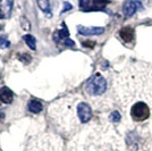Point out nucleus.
<instances>
[{"instance_id":"1","label":"nucleus","mask_w":152,"mask_h":151,"mask_svg":"<svg viewBox=\"0 0 152 151\" xmlns=\"http://www.w3.org/2000/svg\"><path fill=\"white\" fill-rule=\"evenodd\" d=\"M107 90V81L100 74H95L88 80L85 84V91L91 95H101Z\"/></svg>"},{"instance_id":"2","label":"nucleus","mask_w":152,"mask_h":151,"mask_svg":"<svg viewBox=\"0 0 152 151\" xmlns=\"http://www.w3.org/2000/svg\"><path fill=\"white\" fill-rule=\"evenodd\" d=\"M131 116L136 122H143L150 116V108L145 102H136L131 109Z\"/></svg>"},{"instance_id":"3","label":"nucleus","mask_w":152,"mask_h":151,"mask_svg":"<svg viewBox=\"0 0 152 151\" xmlns=\"http://www.w3.org/2000/svg\"><path fill=\"white\" fill-rule=\"evenodd\" d=\"M143 8V5L140 0H126L123 5V13L126 17H132Z\"/></svg>"},{"instance_id":"4","label":"nucleus","mask_w":152,"mask_h":151,"mask_svg":"<svg viewBox=\"0 0 152 151\" xmlns=\"http://www.w3.org/2000/svg\"><path fill=\"white\" fill-rule=\"evenodd\" d=\"M77 116L81 123H88L92 118V109L86 102H80L77 106Z\"/></svg>"},{"instance_id":"5","label":"nucleus","mask_w":152,"mask_h":151,"mask_svg":"<svg viewBox=\"0 0 152 151\" xmlns=\"http://www.w3.org/2000/svg\"><path fill=\"white\" fill-rule=\"evenodd\" d=\"M77 32L81 35H85V37H91V35H101L102 33L104 32L103 27H99V26H83L78 25L77 26Z\"/></svg>"},{"instance_id":"6","label":"nucleus","mask_w":152,"mask_h":151,"mask_svg":"<svg viewBox=\"0 0 152 151\" xmlns=\"http://www.w3.org/2000/svg\"><path fill=\"white\" fill-rule=\"evenodd\" d=\"M14 0H0V12L5 16V18H9L13 10Z\"/></svg>"},{"instance_id":"7","label":"nucleus","mask_w":152,"mask_h":151,"mask_svg":"<svg viewBox=\"0 0 152 151\" xmlns=\"http://www.w3.org/2000/svg\"><path fill=\"white\" fill-rule=\"evenodd\" d=\"M0 100L2 101L4 103H12L14 100V93L13 91L8 86H2L0 88Z\"/></svg>"},{"instance_id":"8","label":"nucleus","mask_w":152,"mask_h":151,"mask_svg":"<svg viewBox=\"0 0 152 151\" xmlns=\"http://www.w3.org/2000/svg\"><path fill=\"white\" fill-rule=\"evenodd\" d=\"M68 38H69V31H68L66 24L63 23V29L53 33V40L57 43H59V42H63L65 39H68Z\"/></svg>"},{"instance_id":"9","label":"nucleus","mask_w":152,"mask_h":151,"mask_svg":"<svg viewBox=\"0 0 152 151\" xmlns=\"http://www.w3.org/2000/svg\"><path fill=\"white\" fill-rule=\"evenodd\" d=\"M27 109L32 114H39L42 111L43 105H42L41 101L37 100V99H31V100H28V102H27Z\"/></svg>"},{"instance_id":"10","label":"nucleus","mask_w":152,"mask_h":151,"mask_svg":"<svg viewBox=\"0 0 152 151\" xmlns=\"http://www.w3.org/2000/svg\"><path fill=\"white\" fill-rule=\"evenodd\" d=\"M119 37H121L125 42H131L134 38V30L129 26L123 27L119 31Z\"/></svg>"},{"instance_id":"11","label":"nucleus","mask_w":152,"mask_h":151,"mask_svg":"<svg viewBox=\"0 0 152 151\" xmlns=\"http://www.w3.org/2000/svg\"><path fill=\"white\" fill-rule=\"evenodd\" d=\"M109 2V0H93V6L88 8L85 12H93V10H101L104 12V7Z\"/></svg>"},{"instance_id":"12","label":"nucleus","mask_w":152,"mask_h":151,"mask_svg":"<svg viewBox=\"0 0 152 151\" xmlns=\"http://www.w3.org/2000/svg\"><path fill=\"white\" fill-rule=\"evenodd\" d=\"M23 40L25 41V43L27 44V47L31 50H35L37 49V40L32 34H25L23 35Z\"/></svg>"},{"instance_id":"13","label":"nucleus","mask_w":152,"mask_h":151,"mask_svg":"<svg viewBox=\"0 0 152 151\" xmlns=\"http://www.w3.org/2000/svg\"><path fill=\"white\" fill-rule=\"evenodd\" d=\"M37 4H38L39 8L45 14H51L50 9V1L49 0H37Z\"/></svg>"},{"instance_id":"14","label":"nucleus","mask_w":152,"mask_h":151,"mask_svg":"<svg viewBox=\"0 0 152 151\" xmlns=\"http://www.w3.org/2000/svg\"><path fill=\"white\" fill-rule=\"evenodd\" d=\"M109 119L111 120L113 123H118L121 119V114L118 113V111H113V113L110 114V116H109Z\"/></svg>"},{"instance_id":"15","label":"nucleus","mask_w":152,"mask_h":151,"mask_svg":"<svg viewBox=\"0 0 152 151\" xmlns=\"http://www.w3.org/2000/svg\"><path fill=\"white\" fill-rule=\"evenodd\" d=\"M18 59L22 62V63L28 64V63H31L32 57L30 56V55H27V54H22V55H19L18 56Z\"/></svg>"},{"instance_id":"16","label":"nucleus","mask_w":152,"mask_h":151,"mask_svg":"<svg viewBox=\"0 0 152 151\" xmlns=\"http://www.w3.org/2000/svg\"><path fill=\"white\" fill-rule=\"evenodd\" d=\"M9 47H10V42L6 38L1 37L0 38V48L1 49H6V48H9Z\"/></svg>"},{"instance_id":"17","label":"nucleus","mask_w":152,"mask_h":151,"mask_svg":"<svg viewBox=\"0 0 152 151\" xmlns=\"http://www.w3.org/2000/svg\"><path fill=\"white\" fill-rule=\"evenodd\" d=\"M80 7L82 10H86L90 7V0H80Z\"/></svg>"},{"instance_id":"18","label":"nucleus","mask_w":152,"mask_h":151,"mask_svg":"<svg viewBox=\"0 0 152 151\" xmlns=\"http://www.w3.org/2000/svg\"><path fill=\"white\" fill-rule=\"evenodd\" d=\"M63 44H65L66 47H70V48H74V45H75L74 41H73V40H70L69 38L65 39V40L63 41Z\"/></svg>"},{"instance_id":"19","label":"nucleus","mask_w":152,"mask_h":151,"mask_svg":"<svg viewBox=\"0 0 152 151\" xmlns=\"http://www.w3.org/2000/svg\"><path fill=\"white\" fill-rule=\"evenodd\" d=\"M72 8H73V6L70 5L69 2H64V8H63V10H61V13H66V12L70 10Z\"/></svg>"},{"instance_id":"20","label":"nucleus","mask_w":152,"mask_h":151,"mask_svg":"<svg viewBox=\"0 0 152 151\" xmlns=\"http://www.w3.org/2000/svg\"><path fill=\"white\" fill-rule=\"evenodd\" d=\"M83 47H89V48H93L94 47L95 42H92V41H85V42H83Z\"/></svg>"},{"instance_id":"21","label":"nucleus","mask_w":152,"mask_h":151,"mask_svg":"<svg viewBox=\"0 0 152 151\" xmlns=\"http://www.w3.org/2000/svg\"><path fill=\"white\" fill-rule=\"evenodd\" d=\"M5 118V113L2 111V110H0V122Z\"/></svg>"},{"instance_id":"22","label":"nucleus","mask_w":152,"mask_h":151,"mask_svg":"<svg viewBox=\"0 0 152 151\" xmlns=\"http://www.w3.org/2000/svg\"><path fill=\"white\" fill-rule=\"evenodd\" d=\"M4 17H5V16H4V15H2V13L0 12V18H4Z\"/></svg>"},{"instance_id":"23","label":"nucleus","mask_w":152,"mask_h":151,"mask_svg":"<svg viewBox=\"0 0 152 151\" xmlns=\"http://www.w3.org/2000/svg\"><path fill=\"white\" fill-rule=\"evenodd\" d=\"M1 29H2V26H1V25H0V31H1Z\"/></svg>"}]
</instances>
